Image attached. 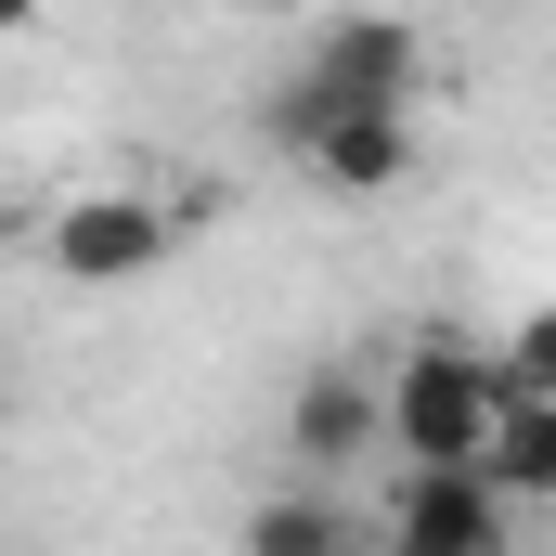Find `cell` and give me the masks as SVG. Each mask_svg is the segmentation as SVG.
I'll return each mask as SVG.
<instances>
[{"mask_svg":"<svg viewBox=\"0 0 556 556\" xmlns=\"http://www.w3.org/2000/svg\"><path fill=\"white\" fill-rule=\"evenodd\" d=\"M505 492L479 466H402V505H389V556H505Z\"/></svg>","mask_w":556,"mask_h":556,"instance_id":"obj_4","label":"cell"},{"mask_svg":"<svg viewBox=\"0 0 556 556\" xmlns=\"http://www.w3.org/2000/svg\"><path fill=\"white\" fill-rule=\"evenodd\" d=\"M492 389L505 402H556V311H518V337L492 350Z\"/></svg>","mask_w":556,"mask_h":556,"instance_id":"obj_9","label":"cell"},{"mask_svg":"<svg viewBox=\"0 0 556 556\" xmlns=\"http://www.w3.org/2000/svg\"><path fill=\"white\" fill-rule=\"evenodd\" d=\"M0 233H13V207H0Z\"/></svg>","mask_w":556,"mask_h":556,"instance_id":"obj_11","label":"cell"},{"mask_svg":"<svg viewBox=\"0 0 556 556\" xmlns=\"http://www.w3.org/2000/svg\"><path fill=\"white\" fill-rule=\"evenodd\" d=\"M505 556H518V544H505Z\"/></svg>","mask_w":556,"mask_h":556,"instance_id":"obj_12","label":"cell"},{"mask_svg":"<svg viewBox=\"0 0 556 556\" xmlns=\"http://www.w3.org/2000/svg\"><path fill=\"white\" fill-rule=\"evenodd\" d=\"M492 415H505L492 350H466V337H415V350H402V376H389V440H402V466H479V453H492Z\"/></svg>","mask_w":556,"mask_h":556,"instance_id":"obj_1","label":"cell"},{"mask_svg":"<svg viewBox=\"0 0 556 556\" xmlns=\"http://www.w3.org/2000/svg\"><path fill=\"white\" fill-rule=\"evenodd\" d=\"M247 556H350V518L324 505V479L260 492V505H247Z\"/></svg>","mask_w":556,"mask_h":556,"instance_id":"obj_8","label":"cell"},{"mask_svg":"<svg viewBox=\"0 0 556 556\" xmlns=\"http://www.w3.org/2000/svg\"><path fill=\"white\" fill-rule=\"evenodd\" d=\"M479 479H492L505 505H556V402H505V415H492V453H479Z\"/></svg>","mask_w":556,"mask_h":556,"instance_id":"obj_7","label":"cell"},{"mask_svg":"<svg viewBox=\"0 0 556 556\" xmlns=\"http://www.w3.org/2000/svg\"><path fill=\"white\" fill-rule=\"evenodd\" d=\"M26 26H39V0H0V39H26Z\"/></svg>","mask_w":556,"mask_h":556,"instance_id":"obj_10","label":"cell"},{"mask_svg":"<svg viewBox=\"0 0 556 556\" xmlns=\"http://www.w3.org/2000/svg\"><path fill=\"white\" fill-rule=\"evenodd\" d=\"M52 273L65 285H130V273H155L168 247H181V207L168 194H78V207H52Z\"/></svg>","mask_w":556,"mask_h":556,"instance_id":"obj_2","label":"cell"},{"mask_svg":"<svg viewBox=\"0 0 556 556\" xmlns=\"http://www.w3.org/2000/svg\"><path fill=\"white\" fill-rule=\"evenodd\" d=\"M389 440V389H363V376H311L298 402H285V453H298V479H337L350 453H376Z\"/></svg>","mask_w":556,"mask_h":556,"instance_id":"obj_6","label":"cell"},{"mask_svg":"<svg viewBox=\"0 0 556 556\" xmlns=\"http://www.w3.org/2000/svg\"><path fill=\"white\" fill-rule=\"evenodd\" d=\"M311 78L337 91V104H427V39L415 13H324L311 26Z\"/></svg>","mask_w":556,"mask_h":556,"instance_id":"obj_3","label":"cell"},{"mask_svg":"<svg viewBox=\"0 0 556 556\" xmlns=\"http://www.w3.org/2000/svg\"><path fill=\"white\" fill-rule=\"evenodd\" d=\"M298 168L324 194H389V181H415V117L402 104H324L298 130Z\"/></svg>","mask_w":556,"mask_h":556,"instance_id":"obj_5","label":"cell"}]
</instances>
